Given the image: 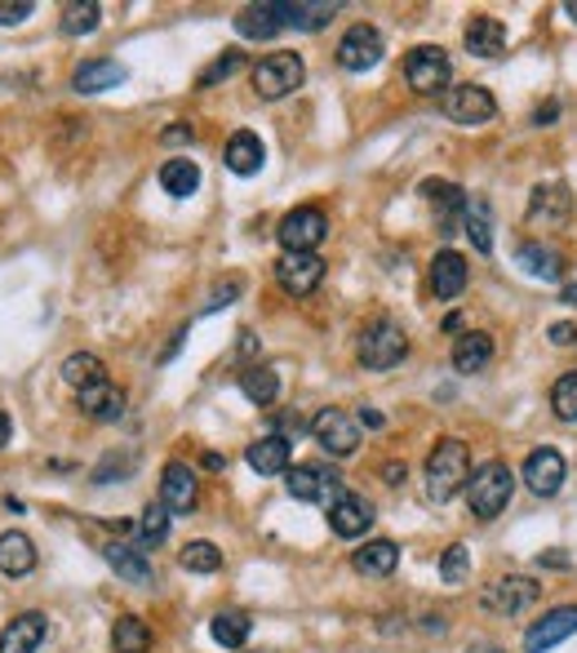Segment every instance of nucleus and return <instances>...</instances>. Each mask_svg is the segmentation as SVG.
Masks as SVG:
<instances>
[{"label":"nucleus","mask_w":577,"mask_h":653,"mask_svg":"<svg viewBox=\"0 0 577 653\" xmlns=\"http://www.w3.org/2000/svg\"><path fill=\"white\" fill-rule=\"evenodd\" d=\"M209 636H214L223 650H245V641H250V614H241V610H223V614H214Z\"/></svg>","instance_id":"nucleus-35"},{"label":"nucleus","mask_w":577,"mask_h":653,"mask_svg":"<svg viewBox=\"0 0 577 653\" xmlns=\"http://www.w3.org/2000/svg\"><path fill=\"white\" fill-rule=\"evenodd\" d=\"M241 67H245V53H241V49H223V53H218V58L201 71V80H196V85H201V89H214L218 80H232Z\"/></svg>","instance_id":"nucleus-44"},{"label":"nucleus","mask_w":577,"mask_h":653,"mask_svg":"<svg viewBox=\"0 0 577 653\" xmlns=\"http://www.w3.org/2000/svg\"><path fill=\"white\" fill-rule=\"evenodd\" d=\"M355 355L364 369H391L409 355V333L395 325L391 316H378L360 329V342H355Z\"/></svg>","instance_id":"nucleus-3"},{"label":"nucleus","mask_w":577,"mask_h":653,"mask_svg":"<svg viewBox=\"0 0 577 653\" xmlns=\"http://www.w3.org/2000/svg\"><path fill=\"white\" fill-rule=\"evenodd\" d=\"M560 116V103H547V107H538V116H534V125H551Z\"/></svg>","instance_id":"nucleus-49"},{"label":"nucleus","mask_w":577,"mask_h":653,"mask_svg":"<svg viewBox=\"0 0 577 653\" xmlns=\"http://www.w3.org/2000/svg\"><path fill=\"white\" fill-rule=\"evenodd\" d=\"M36 13V4L31 0H13V4H4L0 0V27H18L22 18H31Z\"/></svg>","instance_id":"nucleus-45"},{"label":"nucleus","mask_w":577,"mask_h":653,"mask_svg":"<svg viewBox=\"0 0 577 653\" xmlns=\"http://www.w3.org/2000/svg\"><path fill=\"white\" fill-rule=\"evenodd\" d=\"M551 342H556V347H574V342H577V325H569V321L551 325Z\"/></svg>","instance_id":"nucleus-48"},{"label":"nucleus","mask_w":577,"mask_h":653,"mask_svg":"<svg viewBox=\"0 0 577 653\" xmlns=\"http://www.w3.org/2000/svg\"><path fill=\"white\" fill-rule=\"evenodd\" d=\"M565 303H569V308H577V285H565Z\"/></svg>","instance_id":"nucleus-55"},{"label":"nucleus","mask_w":577,"mask_h":653,"mask_svg":"<svg viewBox=\"0 0 577 653\" xmlns=\"http://www.w3.org/2000/svg\"><path fill=\"white\" fill-rule=\"evenodd\" d=\"M471 485V449L458 436H444L427 458V503H449Z\"/></svg>","instance_id":"nucleus-1"},{"label":"nucleus","mask_w":577,"mask_h":653,"mask_svg":"<svg viewBox=\"0 0 577 653\" xmlns=\"http://www.w3.org/2000/svg\"><path fill=\"white\" fill-rule=\"evenodd\" d=\"M36 543L22 534V529H4L0 534V574H9V578H27L31 569H36Z\"/></svg>","instance_id":"nucleus-27"},{"label":"nucleus","mask_w":577,"mask_h":653,"mask_svg":"<svg viewBox=\"0 0 577 653\" xmlns=\"http://www.w3.org/2000/svg\"><path fill=\"white\" fill-rule=\"evenodd\" d=\"M462 232L471 236V245L480 254H493V227H489V205L480 196H467V214H462Z\"/></svg>","instance_id":"nucleus-37"},{"label":"nucleus","mask_w":577,"mask_h":653,"mask_svg":"<svg viewBox=\"0 0 577 653\" xmlns=\"http://www.w3.org/2000/svg\"><path fill=\"white\" fill-rule=\"evenodd\" d=\"M382 53H387L382 31H378V27H369V22L346 27V36H342V40H338V49H333V58H338V67H342V71H373V67L382 62Z\"/></svg>","instance_id":"nucleus-9"},{"label":"nucleus","mask_w":577,"mask_h":653,"mask_svg":"<svg viewBox=\"0 0 577 653\" xmlns=\"http://www.w3.org/2000/svg\"><path fill=\"white\" fill-rule=\"evenodd\" d=\"M542 561H547L551 569H569V561H565V556H556V552H551V556H542Z\"/></svg>","instance_id":"nucleus-54"},{"label":"nucleus","mask_w":577,"mask_h":653,"mask_svg":"<svg viewBox=\"0 0 577 653\" xmlns=\"http://www.w3.org/2000/svg\"><path fill=\"white\" fill-rule=\"evenodd\" d=\"M444 116L453 120V125H467V129H476V125H489L493 116H498V103H493V94L485 89V85H453L449 94H444Z\"/></svg>","instance_id":"nucleus-11"},{"label":"nucleus","mask_w":577,"mask_h":653,"mask_svg":"<svg viewBox=\"0 0 577 653\" xmlns=\"http://www.w3.org/2000/svg\"><path fill=\"white\" fill-rule=\"evenodd\" d=\"M516 263H520L529 276H538V281H560V276H565V254L551 250V245H520V250H516Z\"/></svg>","instance_id":"nucleus-31"},{"label":"nucleus","mask_w":577,"mask_h":653,"mask_svg":"<svg viewBox=\"0 0 577 653\" xmlns=\"http://www.w3.org/2000/svg\"><path fill=\"white\" fill-rule=\"evenodd\" d=\"M160 187L169 192V196H192L196 187H201V165L196 160H187V156H178V160H165L160 165Z\"/></svg>","instance_id":"nucleus-34"},{"label":"nucleus","mask_w":577,"mask_h":653,"mask_svg":"<svg viewBox=\"0 0 577 653\" xmlns=\"http://www.w3.org/2000/svg\"><path fill=\"white\" fill-rule=\"evenodd\" d=\"M250 80H254V94H258V98L276 103V98L293 94V89L306 80V62H302L297 53L281 49V53H267V58L250 71Z\"/></svg>","instance_id":"nucleus-6"},{"label":"nucleus","mask_w":577,"mask_h":653,"mask_svg":"<svg viewBox=\"0 0 577 653\" xmlns=\"http://www.w3.org/2000/svg\"><path fill=\"white\" fill-rule=\"evenodd\" d=\"M160 503H165L169 516L196 511V503H201V480H196V471H192L187 462H165V471H160Z\"/></svg>","instance_id":"nucleus-14"},{"label":"nucleus","mask_w":577,"mask_h":653,"mask_svg":"<svg viewBox=\"0 0 577 653\" xmlns=\"http://www.w3.org/2000/svg\"><path fill=\"white\" fill-rule=\"evenodd\" d=\"M382 476H387V485H404V462H387Z\"/></svg>","instance_id":"nucleus-50"},{"label":"nucleus","mask_w":577,"mask_h":653,"mask_svg":"<svg viewBox=\"0 0 577 653\" xmlns=\"http://www.w3.org/2000/svg\"><path fill=\"white\" fill-rule=\"evenodd\" d=\"M569 214H574V196H569L565 183L534 187V196H529V223H534V227H538V223H542V227H565Z\"/></svg>","instance_id":"nucleus-18"},{"label":"nucleus","mask_w":577,"mask_h":653,"mask_svg":"<svg viewBox=\"0 0 577 653\" xmlns=\"http://www.w3.org/2000/svg\"><path fill=\"white\" fill-rule=\"evenodd\" d=\"M9 436H13V422H9V413H4V409H0V449H4V445H9Z\"/></svg>","instance_id":"nucleus-52"},{"label":"nucleus","mask_w":577,"mask_h":653,"mask_svg":"<svg viewBox=\"0 0 577 653\" xmlns=\"http://www.w3.org/2000/svg\"><path fill=\"white\" fill-rule=\"evenodd\" d=\"M493 364V333L485 329H467L458 342H453V369L458 373H480Z\"/></svg>","instance_id":"nucleus-25"},{"label":"nucleus","mask_w":577,"mask_h":653,"mask_svg":"<svg viewBox=\"0 0 577 653\" xmlns=\"http://www.w3.org/2000/svg\"><path fill=\"white\" fill-rule=\"evenodd\" d=\"M373 503L369 498H360V494H342L333 507H329V529L338 534V538H364L369 529H373Z\"/></svg>","instance_id":"nucleus-17"},{"label":"nucleus","mask_w":577,"mask_h":653,"mask_svg":"<svg viewBox=\"0 0 577 653\" xmlns=\"http://www.w3.org/2000/svg\"><path fill=\"white\" fill-rule=\"evenodd\" d=\"M440 578H444L449 587H462V583L471 578V547H467V543L444 547V556H440Z\"/></svg>","instance_id":"nucleus-42"},{"label":"nucleus","mask_w":577,"mask_h":653,"mask_svg":"<svg viewBox=\"0 0 577 653\" xmlns=\"http://www.w3.org/2000/svg\"><path fill=\"white\" fill-rule=\"evenodd\" d=\"M569 636H577V605H560L551 614H542L529 632H525V653H547L556 645H565Z\"/></svg>","instance_id":"nucleus-15"},{"label":"nucleus","mask_w":577,"mask_h":653,"mask_svg":"<svg viewBox=\"0 0 577 653\" xmlns=\"http://www.w3.org/2000/svg\"><path fill=\"white\" fill-rule=\"evenodd\" d=\"M565 9H569V18H574V22H577V0H569V4H565Z\"/></svg>","instance_id":"nucleus-56"},{"label":"nucleus","mask_w":577,"mask_h":653,"mask_svg":"<svg viewBox=\"0 0 577 653\" xmlns=\"http://www.w3.org/2000/svg\"><path fill=\"white\" fill-rule=\"evenodd\" d=\"M551 409H556L560 422H577V369L556 378V387H551Z\"/></svg>","instance_id":"nucleus-43"},{"label":"nucleus","mask_w":577,"mask_h":653,"mask_svg":"<svg viewBox=\"0 0 577 653\" xmlns=\"http://www.w3.org/2000/svg\"><path fill=\"white\" fill-rule=\"evenodd\" d=\"M178 565H183L187 574H218V569H223V552H218L214 543L196 538V543H187V547H183Z\"/></svg>","instance_id":"nucleus-39"},{"label":"nucleus","mask_w":577,"mask_h":653,"mask_svg":"<svg viewBox=\"0 0 577 653\" xmlns=\"http://www.w3.org/2000/svg\"><path fill=\"white\" fill-rule=\"evenodd\" d=\"M285 489L297 503H315V507L329 511L346 494V480L333 467H324V462H297V467L285 471Z\"/></svg>","instance_id":"nucleus-4"},{"label":"nucleus","mask_w":577,"mask_h":653,"mask_svg":"<svg viewBox=\"0 0 577 653\" xmlns=\"http://www.w3.org/2000/svg\"><path fill=\"white\" fill-rule=\"evenodd\" d=\"M538 596H542V583H534V578H525V574H507V578H493L489 587H485V610L489 614H502V618H516V614H525L529 605H538Z\"/></svg>","instance_id":"nucleus-10"},{"label":"nucleus","mask_w":577,"mask_h":653,"mask_svg":"<svg viewBox=\"0 0 577 653\" xmlns=\"http://www.w3.org/2000/svg\"><path fill=\"white\" fill-rule=\"evenodd\" d=\"M102 556H107V565H111L129 587H147V583L156 578L151 556H147L143 547H134V543H111V547H102Z\"/></svg>","instance_id":"nucleus-22"},{"label":"nucleus","mask_w":577,"mask_h":653,"mask_svg":"<svg viewBox=\"0 0 577 653\" xmlns=\"http://www.w3.org/2000/svg\"><path fill=\"white\" fill-rule=\"evenodd\" d=\"M80 396V409L94 418V422H116L120 413H125V391L111 382V378H102V382H94V387H85V391H76Z\"/></svg>","instance_id":"nucleus-26"},{"label":"nucleus","mask_w":577,"mask_h":653,"mask_svg":"<svg viewBox=\"0 0 577 653\" xmlns=\"http://www.w3.org/2000/svg\"><path fill=\"white\" fill-rule=\"evenodd\" d=\"M351 565H355V574H364V578H387V574L400 569V547L387 543V538H373V543H364V547L351 556Z\"/></svg>","instance_id":"nucleus-30"},{"label":"nucleus","mask_w":577,"mask_h":653,"mask_svg":"<svg viewBox=\"0 0 577 653\" xmlns=\"http://www.w3.org/2000/svg\"><path fill=\"white\" fill-rule=\"evenodd\" d=\"M276 9H281V22L285 27H297V31H315V27H324L333 13H338V4L329 0H320V4H302V0H276Z\"/></svg>","instance_id":"nucleus-32"},{"label":"nucleus","mask_w":577,"mask_h":653,"mask_svg":"<svg viewBox=\"0 0 577 653\" xmlns=\"http://www.w3.org/2000/svg\"><path fill=\"white\" fill-rule=\"evenodd\" d=\"M49 636V618L40 610H27L18 618H9V627L0 632V653H36Z\"/></svg>","instance_id":"nucleus-20"},{"label":"nucleus","mask_w":577,"mask_h":653,"mask_svg":"<svg viewBox=\"0 0 577 653\" xmlns=\"http://www.w3.org/2000/svg\"><path fill=\"white\" fill-rule=\"evenodd\" d=\"M205 467H209V471H223V467H227V458H223V454H205Z\"/></svg>","instance_id":"nucleus-53"},{"label":"nucleus","mask_w":577,"mask_h":653,"mask_svg":"<svg viewBox=\"0 0 577 653\" xmlns=\"http://www.w3.org/2000/svg\"><path fill=\"white\" fill-rule=\"evenodd\" d=\"M324 236H329V218H324V209H315V205L288 209L285 218H281V227H276V241H281L285 254H315V245H320Z\"/></svg>","instance_id":"nucleus-7"},{"label":"nucleus","mask_w":577,"mask_h":653,"mask_svg":"<svg viewBox=\"0 0 577 653\" xmlns=\"http://www.w3.org/2000/svg\"><path fill=\"white\" fill-rule=\"evenodd\" d=\"M511 498H516V471H511L502 458L480 462V467L471 471V485H467V507H471V516L498 520V516L511 507Z\"/></svg>","instance_id":"nucleus-2"},{"label":"nucleus","mask_w":577,"mask_h":653,"mask_svg":"<svg viewBox=\"0 0 577 653\" xmlns=\"http://www.w3.org/2000/svg\"><path fill=\"white\" fill-rule=\"evenodd\" d=\"M241 391H245L254 405H272V400L281 396V373L267 369V364H250V369L241 373Z\"/></svg>","instance_id":"nucleus-38"},{"label":"nucleus","mask_w":577,"mask_h":653,"mask_svg":"<svg viewBox=\"0 0 577 653\" xmlns=\"http://www.w3.org/2000/svg\"><path fill=\"white\" fill-rule=\"evenodd\" d=\"M404 80H409V89L413 94H422V98H431V94H449V80H453V62H449V53L440 49V45H418V49H409V58H404Z\"/></svg>","instance_id":"nucleus-5"},{"label":"nucleus","mask_w":577,"mask_h":653,"mask_svg":"<svg viewBox=\"0 0 577 653\" xmlns=\"http://www.w3.org/2000/svg\"><path fill=\"white\" fill-rule=\"evenodd\" d=\"M147 650H151V627L143 618H134V614L116 618V627H111V653H147Z\"/></svg>","instance_id":"nucleus-36"},{"label":"nucleus","mask_w":577,"mask_h":653,"mask_svg":"<svg viewBox=\"0 0 577 653\" xmlns=\"http://www.w3.org/2000/svg\"><path fill=\"white\" fill-rule=\"evenodd\" d=\"M192 138H196V129H192L187 120H174L169 129H160V143H165V147H183V143H192Z\"/></svg>","instance_id":"nucleus-46"},{"label":"nucleus","mask_w":577,"mask_h":653,"mask_svg":"<svg viewBox=\"0 0 577 653\" xmlns=\"http://www.w3.org/2000/svg\"><path fill=\"white\" fill-rule=\"evenodd\" d=\"M288 458H293V445H288L285 436H263V440H254L250 449H245V462L258 471V476H285L288 471Z\"/></svg>","instance_id":"nucleus-24"},{"label":"nucleus","mask_w":577,"mask_h":653,"mask_svg":"<svg viewBox=\"0 0 577 653\" xmlns=\"http://www.w3.org/2000/svg\"><path fill=\"white\" fill-rule=\"evenodd\" d=\"M462 45L476 58H502L507 53V22H498L493 13H471V22L462 31Z\"/></svg>","instance_id":"nucleus-19"},{"label":"nucleus","mask_w":577,"mask_h":653,"mask_svg":"<svg viewBox=\"0 0 577 653\" xmlns=\"http://www.w3.org/2000/svg\"><path fill=\"white\" fill-rule=\"evenodd\" d=\"M320 281H324V259L320 254H281L276 259V285L293 299L315 294Z\"/></svg>","instance_id":"nucleus-12"},{"label":"nucleus","mask_w":577,"mask_h":653,"mask_svg":"<svg viewBox=\"0 0 577 653\" xmlns=\"http://www.w3.org/2000/svg\"><path fill=\"white\" fill-rule=\"evenodd\" d=\"M102 378H107V364H102L94 351H71V355L62 360V382L76 387V391H85V387H94V382H102Z\"/></svg>","instance_id":"nucleus-33"},{"label":"nucleus","mask_w":577,"mask_h":653,"mask_svg":"<svg viewBox=\"0 0 577 653\" xmlns=\"http://www.w3.org/2000/svg\"><path fill=\"white\" fill-rule=\"evenodd\" d=\"M565 476H569L565 454L551 449V445H542V449H534V454L525 458V485H529L538 498H556V494L565 489Z\"/></svg>","instance_id":"nucleus-13"},{"label":"nucleus","mask_w":577,"mask_h":653,"mask_svg":"<svg viewBox=\"0 0 577 653\" xmlns=\"http://www.w3.org/2000/svg\"><path fill=\"white\" fill-rule=\"evenodd\" d=\"M258 653H272V650H258Z\"/></svg>","instance_id":"nucleus-58"},{"label":"nucleus","mask_w":577,"mask_h":653,"mask_svg":"<svg viewBox=\"0 0 577 653\" xmlns=\"http://www.w3.org/2000/svg\"><path fill=\"white\" fill-rule=\"evenodd\" d=\"M422 196H427L431 209L440 214L444 236H458V223H462V214H467V192L453 187V183H444V178H436V183H422Z\"/></svg>","instance_id":"nucleus-21"},{"label":"nucleus","mask_w":577,"mask_h":653,"mask_svg":"<svg viewBox=\"0 0 577 653\" xmlns=\"http://www.w3.org/2000/svg\"><path fill=\"white\" fill-rule=\"evenodd\" d=\"M476 653H502V650H476Z\"/></svg>","instance_id":"nucleus-57"},{"label":"nucleus","mask_w":577,"mask_h":653,"mask_svg":"<svg viewBox=\"0 0 577 653\" xmlns=\"http://www.w3.org/2000/svg\"><path fill=\"white\" fill-rule=\"evenodd\" d=\"M98 22H102V4L85 0V4H67L58 27H62V36H89V31H98Z\"/></svg>","instance_id":"nucleus-40"},{"label":"nucleus","mask_w":577,"mask_h":653,"mask_svg":"<svg viewBox=\"0 0 577 653\" xmlns=\"http://www.w3.org/2000/svg\"><path fill=\"white\" fill-rule=\"evenodd\" d=\"M116 85H125V67L116 58H89V62H80L71 71V89L76 94H107Z\"/></svg>","instance_id":"nucleus-23"},{"label":"nucleus","mask_w":577,"mask_h":653,"mask_svg":"<svg viewBox=\"0 0 577 653\" xmlns=\"http://www.w3.org/2000/svg\"><path fill=\"white\" fill-rule=\"evenodd\" d=\"M254 351H258V338L245 329V333H241V355H254Z\"/></svg>","instance_id":"nucleus-51"},{"label":"nucleus","mask_w":577,"mask_h":653,"mask_svg":"<svg viewBox=\"0 0 577 653\" xmlns=\"http://www.w3.org/2000/svg\"><path fill=\"white\" fill-rule=\"evenodd\" d=\"M467 281H471V267H467V259H462L458 250H440V254L431 259V294H436L440 303L462 299Z\"/></svg>","instance_id":"nucleus-16"},{"label":"nucleus","mask_w":577,"mask_h":653,"mask_svg":"<svg viewBox=\"0 0 577 653\" xmlns=\"http://www.w3.org/2000/svg\"><path fill=\"white\" fill-rule=\"evenodd\" d=\"M165 538H169V511H165V503H151V507L143 511V520H138V547L151 552V547H160Z\"/></svg>","instance_id":"nucleus-41"},{"label":"nucleus","mask_w":577,"mask_h":653,"mask_svg":"<svg viewBox=\"0 0 577 653\" xmlns=\"http://www.w3.org/2000/svg\"><path fill=\"white\" fill-rule=\"evenodd\" d=\"M236 31H241L245 40H272L276 31H285V22H281V9H276V0H263V4H245V9L236 13Z\"/></svg>","instance_id":"nucleus-28"},{"label":"nucleus","mask_w":577,"mask_h":653,"mask_svg":"<svg viewBox=\"0 0 577 653\" xmlns=\"http://www.w3.org/2000/svg\"><path fill=\"white\" fill-rule=\"evenodd\" d=\"M311 436L329 458H351L360 449V422L346 409H320L311 418Z\"/></svg>","instance_id":"nucleus-8"},{"label":"nucleus","mask_w":577,"mask_h":653,"mask_svg":"<svg viewBox=\"0 0 577 653\" xmlns=\"http://www.w3.org/2000/svg\"><path fill=\"white\" fill-rule=\"evenodd\" d=\"M263 138L258 134H250V129H241V134H232L227 138V152H223V160H227V169L232 174H241V178H250V174H258L263 169Z\"/></svg>","instance_id":"nucleus-29"},{"label":"nucleus","mask_w":577,"mask_h":653,"mask_svg":"<svg viewBox=\"0 0 577 653\" xmlns=\"http://www.w3.org/2000/svg\"><path fill=\"white\" fill-rule=\"evenodd\" d=\"M241 290H245L241 281H227V285H223V290H218V294H214V299L205 303V312H218V308H227L232 299H241Z\"/></svg>","instance_id":"nucleus-47"}]
</instances>
